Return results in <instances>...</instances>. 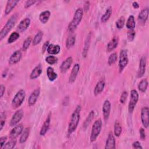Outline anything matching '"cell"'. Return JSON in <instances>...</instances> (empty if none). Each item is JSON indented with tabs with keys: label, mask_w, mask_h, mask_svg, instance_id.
I'll list each match as a JSON object with an SVG mask.
<instances>
[{
	"label": "cell",
	"mask_w": 149,
	"mask_h": 149,
	"mask_svg": "<svg viewBox=\"0 0 149 149\" xmlns=\"http://www.w3.org/2000/svg\"><path fill=\"white\" fill-rule=\"evenodd\" d=\"M42 72V68L41 65L40 63L38 65H37L33 69V70L31 71L30 75V79L34 80V79H37V77H38L40 76Z\"/></svg>",
	"instance_id": "20"
},
{
	"label": "cell",
	"mask_w": 149,
	"mask_h": 149,
	"mask_svg": "<svg viewBox=\"0 0 149 149\" xmlns=\"http://www.w3.org/2000/svg\"><path fill=\"white\" fill-rule=\"evenodd\" d=\"M119 42V38L117 36L113 37L112 39L108 42L107 45V49L108 52H111L112 50H113L115 48H116L118 45Z\"/></svg>",
	"instance_id": "23"
},
{
	"label": "cell",
	"mask_w": 149,
	"mask_h": 149,
	"mask_svg": "<svg viewBox=\"0 0 149 149\" xmlns=\"http://www.w3.org/2000/svg\"><path fill=\"white\" fill-rule=\"evenodd\" d=\"M20 37V34L17 32H13L12 34L10 35L9 37L8 38V44H11L13 42H15L16 40H17Z\"/></svg>",
	"instance_id": "37"
},
{
	"label": "cell",
	"mask_w": 149,
	"mask_h": 149,
	"mask_svg": "<svg viewBox=\"0 0 149 149\" xmlns=\"http://www.w3.org/2000/svg\"><path fill=\"white\" fill-rule=\"evenodd\" d=\"M47 75L48 79L51 81H54L58 77L57 74L54 72V69L51 66H49L47 68Z\"/></svg>",
	"instance_id": "28"
},
{
	"label": "cell",
	"mask_w": 149,
	"mask_h": 149,
	"mask_svg": "<svg viewBox=\"0 0 149 149\" xmlns=\"http://www.w3.org/2000/svg\"><path fill=\"white\" fill-rule=\"evenodd\" d=\"M29 134H30V128L26 127L21 134V136L19 139L20 143H25L29 136Z\"/></svg>",
	"instance_id": "30"
},
{
	"label": "cell",
	"mask_w": 149,
	"mask_h": 149,
	"mask_svg": "<svg viewBox=\"0 0 149 149\" xmlns=\"http://www.w3.org/2000/svg\"><path fill=\"white\" fill-rule=\"evenodd\" d=\"M149 13V9L148 8H145L141 10L138 15V21L140 24H144L147 21Z\"/></svg>",
	"instance_id": "15"
},
{
	"label": "cell",
	"mask_w": 149,
	"mask_h": 149,
	"mask_svg": "<svg viewBox=\"0 0 149 149\" xmlns=\"http://www.w3.org/2000/svg\"><path fill=\"white\" fill-rule=\"evenodd\" d=\"M132 147H133V148H138V149H139V148L142 149V148H143V147H142V146H141L140 142H139V141H135V142H134V143L132 144Z\"/></svg>",
	"instance_id": "47"
},
{
	"label": "cell",
	"mask_w": 149,
	"mask_h": 149,
	"mask_svg": "<svg viewBox=\"0 0 149 149\" xmlns=\"http://www.w3.org/2000/svg\"><path fill=\"white\" fill-rule=\"evenodd\" d=\"M94 116V111H90V112L89 113L87 118H86L84 122L83 123V127L84 129H86V127L90 125V123H91V122L93 119Z\"/></svg>",
	"instance_id": "36"
},
{
	"label": "cell",
	"mask_w": 149,
	"mask_h": 149,
	"mask_svg": "<svg viewBox=\"0 0 149 149\" xmlns=\"http://www.w3.org/2000/svg\"><path fill=\"white\" fill-rule=\"evenodd\" d=\"M22 58V52L20 50L15 51L10 56L9 59V63L10 65H13L20 61Z\"/></svg>",
	"instance_id": "14"
},
{
	"label": "cell",
	"mask_w": 149,
	"mask_h": 149,
	"mask_svg": "<svg viewBox=\"0 0 149 149\" xmlns=\"http://www.w3.org/2000/svg\"><path fill=\"white\" fill-rule=\"evenodd\" d=\"M115 148H116L115 139L112 133L110 132L108 134V136L106 141L105 148V149H115Z\"/></svg>",
	"instance_id": "12"
},
{
	"label": "cell",
	"mask_w": 149,
	"mask_h": 149,
	"mask_svg": "<svg viewBox=\"0 0 149 149\" xmlns=\"http://www.w3.org/2000/svg\"><path fill=\"white\" fill-rule=\"evenodd\" d=\"M122 133V126L118 120H116L114 123V134L116 137H119Z\"/></svg>",
	"instance_id": "34"
},
{
	"label": "cell",
	"mask_w": 149,
	"mask_h": 149,
	"mask_svg": "<svg viewBox=\"0 0 149 149\" xmlns=\"http://www.w3.org/2000/svg\"><path fill=\"white\" fill-rule=\"evenodd\" d=\"M132 6L134 9H137L139 8V5L137 2H133L132 3Z\"/></svg>",
	"instance_id": "53"
},
{
	"label": "cell",
	"mask_w": 149,
	"mask_h": 149,
	"mask_svg": "<svg viewBox=\"0 0 149 149\" xmlns=\"http://www.w3.org/2000/svg\"><path fill=\"white\" fill-rule=\"evenodd\" d=\"M73 62V59L72 56L68 57L61 64L60 66V70L62 73H65L71 66Z\"/></svg>",
	"instance_id": "17"
},
{
	"label": "cell",
	"mask_w": 149,
	"mask_h": 149,
	"mask_svg": "<svg viewBox=\"0 0 149 149\" xmlns=\"http://www.w3.org/2000/svg\"><path fill=\"white\" fill-rule=\"evenodd\" d=\"M126 27L129 30H133L135 27V20L133 15L129 16L126 22Z\"/></svg>",
	"instance_id": "33"
},
{
	"label": "cell",
	"mask_w": 149,
	"mask_h": 149,
	"mask_svg": "<svg viewBox=\"0 0 149 149\" xmlns=\"http://www.w3.org/2000/svg\"><path fill=\"white\" fill-rule=\"evenodd\" d=\"M117 58H118V56H117V54L116 52H113L112 54H111L108 59V65L111 66L113 63H115L117 61Z\"/></svg>",
	"instance_id": "38"
},
{
	"label": "cell",
	"mask_w": 149,
	"mask_h": 149,
	"mask_svg": "<svg viewBox=\"0 0 149 149\" xmlns=\"http://www.w3.org/2000/svg\"><path fill=\"white\" fill-rule=\"evenodd\" d=\"M5 87L1 84L0 86V97H2V96L4 94V93H5Z\"/></svg>",
	"instance_id": "50"
},
{
	"label": "cell",
	"mask_w": 149,
	"mask_h": 149,
	"mask_svg": "<svg viewBox=\"0 0 149 149\" xmlns=\"http://www.w3.org/2000/svg\"><path fill=\"white\" fill-rule=\"evenodd\" d=\"M91 35V33H90L87 36V38H86V40L85 41L84 47H83V52H82V56H83V58H86L87 56V55L88 51L89 49V47H90V44Z\"/></svg>",
	"instance_id": "25"
},
{
	"label": "cell",
	"mask_w": 149,
	"mask_h": 149,
	"mask_svg": "<svg viewBox=\"0 0 149 149\" xmlns=\"http://www.w3.org/2000/svg\"><path fill=\"white\" fill-rule=\"evenodd\" d=\"M111 111V103L109 100H105L102 105V113L105 121L108 120Z\"/></svg>",
	"instance_id": "11"
},
{
	"label": "cell",
	"mask_w": 149,
	"mask_h": 149,
	"mask_svg": "<svg viewBox=\"0 0 149 149\" xmlns=\"http://www.w3.org/2000/svg\"><path fill=\"white\" fill-rule=\"evenodd\" d=\"M89 5H90V2L89 1H85L84 3V10L87 11L89 9Z\"/></svg>",
	"instance_id": "51"
},
{
	"label": "cell",
	"mask_w": 149,
	"mask_h": 149,
	"mask_svg": "<svg viewBox=\"0 0 149 149\" xmlns=\"http://www.w3.org/2000/svg\"><path fill=\"white\" fill-rule=\"evenodd\" d=\"M16 144V141L15 140H12L11 141H8L2 147L3 149H12L13 148Z\"/></svg>",
	"instance_id": "39"
},
{
	"label": "cell",
	"mask_w": 149,
	"mask_h": 149,
	"mask_svg": "<svg viewBox=\"0 0 149 149\" xmlns=\"http://www.w3.org/2000/svg\"><path fill=\"white\" fill-rule=\"evenodd\" d=\"M139 133H140V138L141 140H144L146 139V132L145 130L143 128H140L139 130Z\"/></svg>",
	"instance_id": "46"
},
{
	"label": "cell",
	"mask_w": 149,
	"mask_h": 149,
	"mask_svg": "<svg viewBox=\"0 0 149 149\" xmlns=\"http://www.w3.org/2000/svg\"><path fill=\"white\" fill-rule=\"evenodd\" d=\"M40 93V89L39 88L34 90L29 97L28 104L29 106H32L36 102Z\"/></svg>",
	"instance_id": "13"
},
{
	"label": "cell",
	"mask_w": 149,
	"mask_h": 149,
	"mask_svg": "<svg viewBox=\"0 0 149 149\" xmlns=\"http://www.w3.org/2000/svg\"><path fill=\"white\" fill-rule=\"evenodd\" d=\"M112 13V7L109 6L107 8V9L106 10L105 13L101 16V21L102 23H105L106 22H107L108 20V19H109V17H111V15Z\"/></svg>",
	"instance_id": "29"
},
{
	"label": "cell",
	"mask_w": 149,
	"mask_h": 149,
	"mask_svg": "<svg viewBox=\"0 0 149 149\" xmlns=\"http://www.w3.org/2000/svg\"><path fill=\"white\" fill-rule=\"evenodd\" d=\"M81 106L80 105H78L75 109L74 110L72 114L70 122L69 123L68 129V134H71L72 133H73L79 124V122L80 120V112H81Z\"/></svg>",
	"instance_id": "1"
},
{
	"label": "cell",
	"mask_w": 149,
	"mask_h": 149,
	"mask_svg": "<svg viewBox=\"0 0 149 149\" xmlns=\"http://www.w3.org/2000/svg\"><path fill=\"white\" fill-rule=\"evenodd\" d=\"M83 16V9L78 8L74 12L71 22L68 25V30L70 32H73L79 25Z\"/></svg>",
	"instance_id": "2"
},
{
	"label": "cell",
	"mask_w": 149,
	"mask_h": 149,
	"mask_svg": "<svg viewBox=\"0 0 149 149\" xmlns=\"http://www.w3.org/2000/svg\"><path fill=\"white\" fill-rule=\"evenodd\" d=\"M79 70H80V65H79V64L76 63L73 66V67L72 68L70 75L69 78V82L70 83H73V82H74V81L76 79L77 74H78V73L79 72Z\"/></svg>",
	"instance_id": "18"
},
{
	"label": "cell",
	"mask_w": 149,
	"mask_h": 149,
	"mask_svg": "<svg viewBox=\"0 0 149 149\" xmlns=\"http://www.w3.org/2000/svg\"><path fill=\"white\" fill-rule=\"evenodd\" d=\"M23 131V126L22 124H19L15 126L10 131L9 133V137L12 140H15L19 135L22 134Z\"/></svg>",
	"instance_id": "10"
},
{
	"label": "cell",
	"mask_w": 149,
	"mask_h": 149,
	"mask_svg": "<svg viewBox=\"0 0 149 149\" xmlns=\"http://www.w3.org/2000/svg\"><path fill=\"white\" fill-rule=\"evenodd\" d=\"M7 140V137L6 136H2L0 138V142H1V147L2 148L3 146L5 145V143L6 140Z\"/></svg>",
	"instance_id": "49"
},
{
	"label": "cell",
	"mask_w": 149,
	"mask_h": 149,
	"mask_svg": "<svg viewBox=\"0 0 149 149\" xmlns=\"http://www.w3.org/2000/svg\"><path fill=\"white\" fill-rule=\"evenodd\" d=\"M30 24V19L29 18H25L22 20L17 27V31L19 32L24 31L29 27Z\"/></svg>",
	"instance_id": "16"
},
{
	"label": "cell",
	"mask_w": 149,
	"mask_h": 149,
	"mask_svg": "<svg viewBox=\"0 0 149 149\" xmlns=\"http://www.w3.org/2000/svg\"><path fill=\"white\" fill-rule=\"evenodd\" d=\"M127 92L126 91H124L122 92L121 95H120V102L122 104H124L127 99Z\"/></svg>",
	"instance_id": "44"
},
{
	"label": "cell",
	"mask_w": 149,
	"mask_h": 149,
	"mask_svg": "<svg viewBox=\"0 0 149 149\" xmlns=\"http://www.w3.org/2000/svg\"><path fill=\"white\" fill-rule=\"evenodd\" d=\"M125 19L123 16L120 17L118 20L116 22V26L118 29H121L123 27L125 24Z\"/></svg>",
	"instance_id": "40"
},
{
	"label": "cell",
	"mask_w": 149,
	"mask_h": 149,
	"mask_svg": "<svg viewBox=\"0 0 149 149\" xmlns=\"http://www.w3.org/2000/svg\"><path fill=\"white\" fill-rule=\"evenodd\" d=\"M61 50V47L59 45H54V44H49L47 48V52L51 55H56L58 54Z\"/></svg>",
	"instance_id": "26"
},
{
	"label": "cell",
	"mask_w": 149,
	"mask_h": 149,
	"mask_svg": "<svg viewBox=\"0 0 149 149\" xmlns=\"http://www.w3.org/2000/svg\"><path fill=\"white\" fill-rule=\"evenodd\" d=\"M5 120L1 119V123H0V130H2L3 127L5 126Z\"/></svg>",
	"instance_id": "52"
},
{
	"label": "cell",
	"mask_w": 149,
	"mask_h": 149,
	"mask_svg": "<svg viewBox=\"0 0 149 149\" xmlns=\"http://www.w3.org/2000/svg\"><path fill=\"white\" fill-rule=\"evenodd\" d=\"M139 100V94L136 90H132L130 92V98L128 105V111L130 113H132L134 109Z\"/></svg>",
	"instance_id": "7"
},
{
	"label": "cell",
	"mask_w": 149,
	"mask_h": 149,
	"mask_svg": "<svg viewBox=\"0 0 149 149\" xmlns=\"http://www.w3.org/2000/svg\"><path fill=\"white\" fill-rule=\"evenodd\" d=\"M149 109L147 107H144L141 111V119L143 125L145 128L148 127L149 124Z\"/></svg>",
	"instance_id": "9"
},
{
	"label": "cell",
	"mask_w": 149,
	"mask_h": 149,
	"mask_svg": "<svg viewBox=\"0 0 149 149\" xmlns=\"http://www.w3.org/2000/svg\"><path fill=\"white\" fill-rule=\"evenodd\" d=\"M18 2H19V1H16V0L8 1L6 6L5 9V14L6 15L9 14L11 12V11L13 10V9L16 6Z\"/></svg>",
	"instance_id": "22"
},
{
	"label": "cell",
	"mask_w": 149,
	"mask_h": 149,
	"mask_svg": "<svg viewBox=\"0 0 149 149\" xmlns=\"http://www.w3.org/2000/svg\"><path fill=\"white\" fill-rule=\"evenodd\" d=\"M148 87V81L146 79H142L139 83L138 88L141 92H145Z\"/></svg>",
	"instance_id": "32"
},
{
	"label": "cell",
	"mask_w": 149,
	"mask_h": 149,
	"mask_svg": "<svg viewBox=\"0 0 149 149\" xmlns=\"http://www.w3.org/2000/svg\"><path fill=\"white\" fill-rule=\"evenodd\" d=\"M32 42V38L31 37H27L24 41L23 44V47H22V48H23V50L24 51H26L28 48L29 47L31 42Z\"/></svg>",
	"instance_id": "42"
},
{
	"label": "cell",
	"mask_w": 149,
	"mask_h": 149,
	"mask_svg": "<svg viewBox=\"0 0 149 149\" xmlns=\"http://www.w3.org/2000/svg\"><path fill=\"white\" fill-rule=\"evenodd\" d=\"M42 37H43V33L41 31H39L34 36L33 40V45L35 46L37 44H38L41 41L42 39Z\"/></svg>",
	"instance_id": "31"
},
{
	"label": "cell",
	"mask_w": 149,
	"mask_h": 149,
	"mask_svg": "<svg viewBox=\"0 0 149 149\" xmlns=\"http://www.w3.org/2000/svg\"><path fill=\"white\" fill-rule=\"evenodd\" d=\"M37 1H34V0H29L27 1L24 4V8H28L29 7H30L31 6H32L33 5H34Z\"/></svg>",
	"instance_id": "45"
},
{
	"label": "cell",
	"mask_w": 149,
	"mask_h": 149,
	"mask_svg": "<svg viewBox=\"0 0 149 149\" xmlns=\"http://www.w3.org/2000/svg\"><path fill=\"white\" fill-rule=\"evenodd\" d=\"M50 122H51V116L50 113L48 115L46 120L44 122L41 130L40 131V134L41 136H44L47 132H48L49 128V125H50Z\"/></svg>",
	"instance_id": "21"
},
{
	"label": "cell",
	"mask_w": 149,
	"mask_h": 149,
	"mask_svg": "<svg viewBox=\"0 0 149 149\" xmlns=\"http://www.w3.org/2000/svg\"><path fill=\"white\" fill-rule=\"evenodd\" d=\"M135 35H136V32L134 30V29L129 30L127 33V37L128 40L129 41H132L135 37Z\"/></svg>",
	"instance_id": "43"
},
{
	"label": "cell",
	"mask_w": 149,
	"mask_h": 149,
	"mask_svg": "<svg viewBox=\"0 0 149 149\" xmlns=\"http://www.w3.org/2000/svg\"><path fill=\"white\" fill-rule=\"evenodd\" d=\"M51 13L49 10H45L39 15V20L42 24H45L49 20Z\"/></svg>",
	"instance_id": "27"
},
{
	"label": "cell",
	"mask_w": 149,
	"mask_h": 149,
	"mask_svg": "<svg viewBox=\"0 0 149 149\" xmlns=\"http://www.w3.org/2000/svg\"><path fill=\"white\" fill-rule=\"evenodd\" d=\"M23 115H24V112H23V110L22 109H19L16 112H15V113L13 114V115L12 116L10 119V121L9 123L10 126L13 127L17 125V124L22 119Z\"/></svg>",
	"instance_id": "8"
},
{
	"label": "cell",
	"mask_w": 149,
	"mask_h": 149,
	"mask_svg": "<svg viewBox=\"0 0 149 149\" xmlns=\"http://www.w3.org/2000/svg\"><path fill=\"white\" fill-rule=\"evenodd\" d=\"M102 128V120L101 119H98L96 120L91 129V135H90V141L91 142H94L96 140L97 138L99 136L101 130Z\"/></svg>",
	"instance_id": "5"
},
{
	"label": "cell",
	"mask_w": 149,
	"mask_h": 149,
	"mask_svg": "<svg viewBox=\"0 0 149 149\" xmlns=\"http://www.w3.org/2000/svg\"><path fill=\"white\" fill-rule=\"evenodd\" d=\"M146 67V61L145 58L142 57L140 60L139 69L137 72V77L139 78L141 77L145 73Z\"/></svg>",
	"instance_id": "19"
},
{
	"label": "cell",
	"mask_w": 149,
	"mask_h": 149,
	"mask_svg": "<svg viewBox=\"0 0 149 149\" xmlns=\"http://www.w3.org/2000/svg\"><path fill=\"white\" fill-rule=\"evenodd\" d=\"M76 37L75 36H69L66 41V47L68 49L71 48L75 44Z\"/></svg>",
	"instance_id": "35"
},
{
	"label": "cell",
	"mask_w": 149,
	"mask_h": 149,
	"mask_svg": "<svg viewBox=\"0 0 149 149\" xmlns=\"http://www.w3.org/2000/svg\"><path fill=\"white\" fill-rule=\"evenodd\" d=\"M105 85V83L104 80H100L97 83L94 90V93L95 96H97L102 92L104 89Z\"/></svg>",
	"instance_id": "24"
},
{
	"label": "cell",
	"mask_w": 149,
	"mask_h": 149,
	"mask_svg": "<svg viewBox=\"0 0 149 149\" xmlns=\"http://www.w3.org/2000/svg\"><path fill=\"white\" fill-rule=\"evenodd\" d=\"M49 45V41H47L45 42V43L44 44L42 47V53H44L47 50V48L48 47Z\"/></svg>",
	"instance_id": "48"
},
{
	"label": "cell",
	"mask_w": 149,
	"mask_h": 149,
	"mask_svg": "<svg viewBox=\"0 0 149 149\" xmlns=\"http://www.w3.org/2000/svg\"><path fill=\"white\" fill-rule=\"evenodd\" d=\"M127 52L126 49H122L120 52L119 61V73L122 72L123 70L127 66L128 63Z\"/></svg>",
	"instance_id": "6"
},
{
	"label": "cell",
	"mask_w": 149,
	"mask_h": 149,
	"mask_svg": "<svg viewBox=\"0 0 149 149\" xmlns=\"http://www.w3.org/2000/svg\"><path fill=\"white\" fill-rule=\"evenodd\" d=\"M58 61V58L53 55H49L46 57L45 61L49 65H54Z\"/></svg>",
	"instance_id": "41"
},
{
	"label": "cell",
	"mask_w": 149,
	"mask_h": 149,
	"mask_svg": "<svg viewBox=\"0 0 149 149\" xmlns=\"http://www.w3.org/2000/svg\"><path fill=\"white\" fill-rule=\"evenodd\" d=\"M17 19V15H12L10 19L8 20L5 25L3 27L0 31V40L2 41L4 37H5L9 32L12 30V29L15 25Z\"/></svg>",
	"instance_id": "3"
},
{
	"label": "cell",
	"mask_w": 149,
	"mask_h": 149,
	"mask_svg": "<svg viewBox=\"0 0 149 149\" xmlns=\"http://www.w3.org/2000/svg\"><path fill=\"white\" fill-rule=\"evenodd\" d=\"M26 97L25 91L23 89L19 90L14 96L12 101V106L13 109H16L19 107L23 102Z\"/></svg>",
	"instance_id": "4"
}]
</instances>
